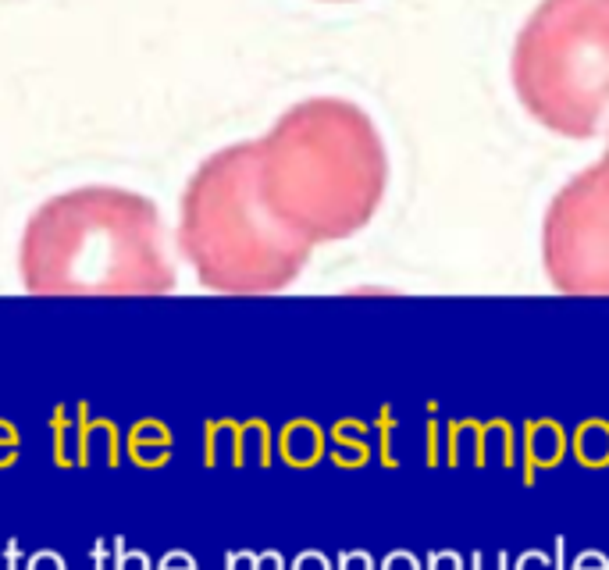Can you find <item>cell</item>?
I'll return each instance as SVG.
<instances>
[{"instance_id": "6da1fadb", "label": "cell", "mask_w": 609, "mask_h": 570, "mask_svg": "<svg viewBox=\"0 0 609 570\" xmlns=\"http://www.w3.org/2000/svg\"><path fill=\"white\" fill-rule=\"evenodd\" d=\"M18 264L25 289L47 296H150L175 285L157 207L107 186L43 204L25 225Z\"/></svg>"}, {"instance_id": "7a4b0ae2", "label": "cell", "mask_w": 609, "mask_h": 570, "mask_svg": "<svg viewBox=\"0 0 609 570\" xmlns=\"http://www.w3.org/2000/svg\"><path fill=\"white\" fill-rule=\"evenodd\" d=\"M179 243L211 289H268L296 257L257 204L246 154L218 157L196 175L182 204Z\"/></svg>"}, {"instance_id": "3957f363", "label": "cell", "mask_w": 609, "mask_h": 570, "mask_svg": "<svg viewBox=\"0 0 609 570\" xmlns=\"http://www.w3.org/2000/svg\"><path fill=\"white\" fill-rule=\"evenodd\" d=\"M517 82L545 122L592 129L609 97V0H549L520 40Z\"/></svg>"}]
</instances>
